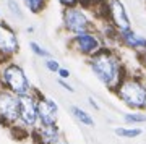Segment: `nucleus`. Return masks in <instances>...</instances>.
<instances>
[{
  "label": "nucleus",
  "instance_id": "obj_14",
  "mask_svg": "<svg viewBox=\"0 0 146 144\" xmlns=\"http://www.w3.org/2000/svg\"><path fill=\"white\" fill-rule=\"evenodd\" d=\"M72 113H73V117L78 120L81 125H84V126H94V120H93V117L89 115L88 112H84L83 108H80V107H76V105H73L72 108Z\"/></svg>",
  "mask_w": 146,
  "mask_h": 144
},
{
  "label": "nucleus",
  "instance_id": "obj_4",
  "mask_svg": "<svg viewBox=\"0 0 146 144\" xmlns=\"http://www.w3.org/2000/svg\"><path fill=\"white\" fill-rule=\"evenodd\" d=\"M0 86L15 92L16 96L28 94L33 91L31 83L28 79L25 70L13 60L3 63L0 67Z\"/></svg>",
  "mask_w": 146,
  "mask_h": 144
},
{
  "label": "nucleus",
  "instance_id": "obj_1",
  "mask_svg": "<svg viewBox=\"0 0 146 144\" xmlns=\"http://www.w3.org/2000/svg\"><path fill=\"white\" fill-rule=\"evenodd\" d=\"M88 65L91 71L94 73V76L110 91H115L120 81L127 76V70L122 62V57L110 46H106L98 54L89 57Z\"/></svg>",
  "mask_w": 146,
  "mask_h": 144
},
{
  "label": "nucleus",
  "instance_id": "obj_17",
  "mask_svg": "<svg viewBox=\"0 0 146 144\" xmlns=\"http://www.w3.org/2000/svg\"><path fill=\"white\" fill-rule=\"evenodd\" d=\"M29 50H31L36 57H39V58H49V57H52V55H50V52L47 50L46 47L41 46V44L36 42V41L29 42Z\"/></svg>",
  "mask_w": 146,
  "mask_h": 144
},
{
  "label": "nucleus",
  "instance_id": "obj_5",
  "mask_svg": "<svg viewBox=\"0 0 146 144\" xmlns=\"http://www.w3.org/2000/svg\"><path fill=\"white\" fill-rule=\"evenodd\" d=\"M106 46L107 44H106L104 37L99 34L98 29H89V31L80 32L75 36H68V49L86 58L98 54Z\"/></svg>",
  "mask_w": 146,
  "mask_h": 144
},
{
  "label": "nucleus",
  "instance_id": "obj_15",
  "mask_svg": "<svg viewBox=\"0 0 146 144\" xmlns=\"http://www.w3.org/2000/svg\"><path fill=\"white\" fill-rule=\"evenodd\" d=\"M125 123L136 125V123H146V113L143 110H135L133 113H125L123 115Z\"/></svg>",
  "mask_w": 146,
  "mask_h": 144
},
{
  "label": "nucleus",
  "instance_id": "obj_10",
  "mask_svg": "<svg viewBox=\"0 0 146 144\" xmlns=\"http://www.w3.org/2000/svg\"><path fill=\"white\" fill-rule=\"evenodd\" d=\"M117 44L120 47H123V49H128V50L138 54V52L146 49V37L138 34L136 31H133V28H130V29L119 31Z\"/></svg>",
  "mask_w": 146,
  "mask_h": 144
},
{
  "label": "nucleus",
  "instance_id": "obj_21",
  "mask_svg": "<svg viewBox=\"0 0 146 144\" xmlns=\"http://www.w3.org/2000/svg\"><path fill=\"white\" fill-rule=\"evenodd\" d=\"M57 75H58V78H60V79H68V78H70V70L60 67V70L57 71Z\"/></svg>",
  "mask_w": 146,
  "mask_h": 144
},
{
  "label": "nucleus",
  "instance_id": "obj_19",
  "mask_svg": "<svg viewBox=\"0 0 146 144\" xmlns=\"http://www.w3.org/2000/svg\"><path fill=\"white\" fill-rule=\"evenodd\" d=\"M58 5L65 8V7H75V5H80V0H57Z\"/></svg>",
  "mask_w": 146,
  "mask_h": 144
},
{
  "label": "nucleus",
  "instance_id": "obj_9",
  "mask_svg": "<svg viewBox=\"0 0 146 144\" xmlns=\"http://www.w3.org/2000/svg\"><path fill=\"white\" fill-rule=\"evenodd\" d=\"M58 120V105L55 100L44 97L39 94L37 97V122L42 126H54Z\"/></svg>",
  "mask_w": 146,
  "mask_h": 144
},
{
  "label": "nucleus",
  "instance_id": "obj_24",
  "mask_svg": "<svg viewBox=\"0 0 146 144\" xmlns=\"http://www.w3.org/2000/svg\"><path fill=\"white\" fill-rule=\"evenodd\" d=\"M33 31H34V28H33V26H29V28L26 29V32H33Z\"/></svg>",
  "mask_w": 146,
  "mask_h": 144
},
{
  "label": "nucleus",
  "instance_id": "obj_12",
  "mask_svg": "<svg viewBox=\"0 0 146 144\" xmlns=\"http://www.w3.org/2000/svg\"><path fill=\"white\" fill-rule=\"evenodd\" d=\"M20 2L31 15H41L42 11L47 8L50 0H20Z\"/></svg>",
  "mask_w": 146,
  "mask_h": 144
},
{
  "label": "nucleus",
  "instance_id": "obj_7",
  "mask_svg": "<svg viewBox=\"0 0 146 144\" xmlns=\"http://www.w3.org/2000/svg\"><path fill=\"white\" fill-rule=\"evenodd\" d=\"M20 118V100L15 92L0 88V125L11 128Z\"/></svg>",
  "mask_w": 146,
  "mask_h": 144
},
{
  "label": "nucleus",
  "instance_id": "obj_22",
  "mask_svg": "<svg viewBox=\"0 0 146 144\" xmlns=\"http://www.w3.org/2000/svg\"><path fill=\"white\" fill-rule=\"evenodd\" d=\"M58 84H60V86H62L65 91H68V92H73V91H75V89H73L72 86L67 83V79H60V78H58Z\"/></svg>",
  "mask_w": 146,
  "mask_h": 144
},
{
  "label": "nucleus",
  "instance_id": "obj_6",
  "mask_svg": "<svg viewBox=\"0 0 146 144\" xmlns=\"http://www.w3.org/2000/svg\"><path fill=\"white\" fill-rule=\"evenodd\" d=\"M18 52H20V41L15 28L2 18L0 20V65L10 62Z\"/></svg>",
  "mask_w": 146,
  "mask_h": 144
},
{
  "label": "nucleus",
  "instance_id": "obj_16",
  "mask_svg": "<svg viewBox=\"0 0 146 144\" xmlns=\"http://www.w3.org/2000/svg\"><path fill=\"white\" fill-rule=\"evenodd\" d=\"M115 134L120 136V138H125V139H133L136 136H140L143 131L140 128H127V126H122V128H115L114 129Z\"/></svg>",
  "mask_w": 146,
  "mask_h": 144
},
{
  "label": "nucleus",
  "instance_id": "obj_2",
  "mask_svg": "<svg viewBox=\"0 0 146 144\" xmlns=\"http://www.w3.org/2000/svg\"><path fill=\"white\" fill-rule=\"evenodd\" d=\"M115 96L133 110H146V79L140 75H128L115 88Z\"/></svg>",
  "mask_w": 146,
  "mask_h": 144
},
{
  "label": "nucleus",
  "instance_id": "obj_8",
  "mask_svg": "<svg viewBox=\"0 0 146 144\" xmlns=\"http://www.w3.org/2000/svg\"><path fill=\"white\" fill-rule=\"evenodd\" d=\"M37 97H39V92H36V91L18 96V100H20L18 123H21L23 128L29 129V131L39 125V122H37Z\"/></svg>",
  "mask_w": 146,
  "mask_h": 144
},
{
  "label": "nucleus",
  "instance_id": "obj_13",
  "mask_svg": "<svg viewBox=\"0 0 146 144\" xmlns=\"http://www.w3.org/2000/svg\"><path fill=\"white\" fill-rule=\"evenodd\" d=\"M7 10L15 20H25V10H23V3L20 0H7Z\"/></svg>",
  "mask_w": 146,
  "mask_h": 144
},
{
  "label": "nucleus",
  "instance_id": "obj_18",
  "mask_svg": "<svg viewBox=\"0 0 146 144\" xmlns=\"http://www.w3.org/2000/svg\"><path fill=\"white\" fill-rule=\"evenodd\" d=\"M44 65H46V68L49 70V71H50V73H55V75H57V71L60 70V63H58L55 58H52V57L44 58Z\"/></svg>",
  "mask_w": 146,
  "mask_h": 144
},
{
  "label": "nucleus",
  "instance_id": "obj_23",
  "mask_svg": "<svg viewBox=\"0 0 146 144\" xmlns=\"http://www.w3.org/2000/svg\"><path fill=\"white\" fill-rule=\"evenodd\" d=\"M88 100H89V105H91V107H93V108H96V110H99V104L96 102V100H94L93 97H89Z\"/></svg>",
  "mask_w": 146,
  "mask_h": 144
},
{
  "label": "nucleus",
  "instance_id": "obj_25",
  "mask_svg": "<svg viewBox=\"0 0 146 144\" xmlns=\"http://www.w3.org/2000/svg\"><path fill=\"white\" fill-rule=\"evenodd\" d=\"M57 144H67V143H62V141H58V143Z\"/></svg>",
  "mask_w": 146,
  "mask_h": 144
},
{
  "label": "nucleus",
  "instance_id": "obj_26",
  "mask_svg": "<svg viewBox=\"0 0 146 144\" xmlns=\"http://www.w3.org/2000/svg\"><path fill=\"white\" fill-rule=\"evenodd\" d=\"M2 18H3V16H2V11H0V20H2Z\"/></svg>",
  "mask_w": 146,
  "mask_h": 144
},
{
  "label": "nucleus",
  "instance_id": "obj_11",
  "mask_svg": "<svg viewBox=\"0 0 146 144\" xmlns=\"http://www.w3.org/2000/svg\"><path fill=\"white\" fill-rule=\"evenodd\" d=\"M31 139L34 144H57L60 141V129L57 125L54 126H36L31 129Z\"/></svg>",
  "mask_w": 146,
  "mask_h": 144
},
{
  "label": "nucleus",
  "instance_id": "obj_3",
  "mask_svg": "<svg viewBox=\"0 0 146 144\" xmlns=\"http://www.w3.org/2000/svg\"><path fill=\"white\" fill-rule=\"evenodd\" d=\"M62 29L68 36L96 29V18H93L81 5L65 7L62 8Z\"/></svg>",
  "mask_w": 146,
  "mask_h": 144
},
{
  "label": "nucleus",
  "instance_id": "obj_20",
  "mask_svg": "<svg viewBox=\"0 0 146 144\" xmlns=\"http://www.w3.org/2000/svg\"><path fill=\"white\" fill-rule=\"evenodd\" d=\"M136 58H138V62H140V65L146 70V49L145 50H141L136 54Z\"/></svg>",
  "mask_w": 146,
  "mask_h": 144
}]
</instances>
